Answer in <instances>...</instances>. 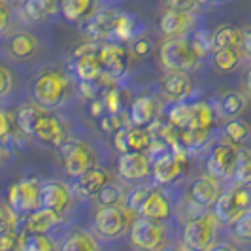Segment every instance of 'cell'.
I'll list each match as a JSON object with an SVG mask.
<instances>
[{
	"instance_id": "cell-1",
	"label": "cell",
	"mask_w": 251,
	"mask_h": 251,
	"mask_svg": "<svg viewBox=\"0 0 251 251\" xmlns=\"http://www.w3.org/2000/svg\"><path fill=\"white\" fill-rule=\"evenodd\" d=\"M161 63L166 70L172 72H191L201 63L202 50L199 40L191 42L185 36L168 38L161 46Z\"/></svg>"
},
{
	"instance_id": "cell-2",
	"label": "cell",
	"mask_w": 251,
	"mask_h": 251,
	"mask_svg": "<svg viewBox=\"0 0 251 251\" xmlns=\"http://www.w3.org/2000/svg\"><path fill=\"white\" fill-rule=\"evenodd\" d=\"M217 232V217L212 214L197 215L183 226V246L191 251H208Z\"/></svg>"
},
{
	"instance_id": "cell-3",
	"label": "cell",
	"mask_w": 251,
	"mask_h": 251,
	"mask_svg": "<svg viewBox=\"0 0 251 251\" xmlns=\"http://www.w3.org/2000/svg\"><path fill=\"white\" fill-rule=\"evenodd\" d=\"M251 210V191L244 187H234L221 197L214 204V215L226 225H234L242 215Z\"/></svg>"
},
{
	"instance_id": "cell-4",
	"label": "cell",
	"mask_w": 251,
	"mask_h": 251,
	"mask_svg": "<svg viewBox=\"0 0 251 251\" xmlns=\"http://www.w3.org/2000/svg\"><path fill=\"white\" fill-rule=\"evenodd\" d=\"M68 91V81L61 72H44L36 79L34 83V102L40 106L48 108H55L64 100Z\"/></svg>"
},
{
	"instance_id": "cell-5",
	"label": "cell",
	"mask_w": 251,
	"mask_h": 251,
	"mask_svg": "<svg viewBox=\"0 0 251 251\" xmlns=\"http://www.w3.org/2000/svg\"><path fill=\"white\" fill-rule=\"evenodd\" d=\"M132 223L134 221L130 217V210H125L121 206L100 208L95 217L97 232L104 238H119L121 234H125L128 226H132Z\"/></svg>"
},
{
	"instance_id": "cell-6",
	"label": "cell",
	"mask_w": 251,
	"mask_h": 251,
	"mask_svg": "<svg viewBox=\"0 0 251 251\" xmlns=\"http://www.w3.org/2000/svg\"><path fill=\"white\" fill-rule=\"evenodd\" d=\"M238 148L232 142H223L217 144L212 153L208 155L206 161V172L208 176L215 179H226V177L234 176V168L238 161Z\"/></svg>"
},
{
	"instance_id": "cell-7",
	"label": "cell",
	"mask_w": 251,
	"mask_h": 251,
	"mask_svg": "<svg viewBox=\"0 0 251 251\" xmlns=\"http://www.w3.org/2000/svg\"><path fill=\"white\" fill-rule=\"evenodd\" d=\"M61 159L66 174L72 177L83 176L91 168H95V155L83 142H68L61 148Z\"/></svg>"
},
{
	"instance_id": "cell-8",
	"label": "cell",
	"mask_w": 251,
	"mask_h": 251,
	"mask_svg": "<svg viewBox=\"0 0 251 251\" xmlns=\"http://www.w3.org/2000/svg\"><path fill=\"white\" fill-rule=\"evenodd\" d=\"M130 242L140 251H159L164 242V228L159 221L138 217L130 226Z\"/></svg>"
},
{
	"instance_id": "cell-9",
	"label": "cell",
	"mask_w": 251,
	"mask_h": 251,
	"mask_svg": "<svg viewBox=\"0 0 251 251\" xmlns=\"http://www.w3.org/2000/svg\"><path fill=\"white\" fill-rule=\"evenodd\" d=\"M40 191L42 185L38 179H21L8 191V204L17 214H30L40 208Z\"/></svg>"
},
{
	"instance_id": "cell-10",
	"label": "cell",
	"mask_w": 251,
	"mask_h": 251,
	"mask_svg": "<svg viewBox=\"0 0 251 251\" xmlns=\"http://www.w3.org/2000/svg\"><path fill=\"white\" fill-rule=\"evenodd\" d=\"M95 44H85L74 53V72L83 83L97 81L102 74V61Z\"/></svg>"
},
{
	"instance_id": "cell-11",
	"label": "cell",
	"mask_w": 251,
	"mask_h": 251,
	"mask_svg": "<svg viewBox=\"0 0 251 251\" xmlns=\"http://www.w3.org/2000/svg\"><path fill=\"white\" fill-rule=\"evenodd\" d=\"M197 23V15L185 8H172L161 15V30L168 38H181Z\"/></svg>"
},
{
	"instance_id": "cell-12",
	"label": "cell",
	"mask_w": 251,
	"mask_h": 251,
	"mask_svg": "<svg viewBox=\"0 0 251 251\" xmlns=\"http://www.w3.org/2000/svg\"><path fill=\"white\" fill-rule=\"evenodd\" d=\"M70 201H72V195H70L68 187L61 181H48L42 185L40 208H46V210H51V212L61 215L68 210Z\"/></svg>"
},
{
	"instance_id": "cell-13",
	"label": "cell",
	"mask_w": 251,
	"mask_h": 251,
	"mask_svg": "<svg viewBox=\"0 0 251 251\" xmlns=\"http://www.w3.org/2000/svg\"><path fill=\"white\" fill-rule=\"evenodd\" d=\"M117 170H119V176L126 181H138V179H144L150 174V159L142 151L121 153L119 163H117Z\"/></svg>"
},
{
	"instance_id": "cell-14",
	"label": "cell",
	"mask_w": 251,
	"mask_h": 251,
	"mask_svg": "<svg viewBox=\"0 0 251 251\" xmlns=\"http://www.w3.org/2000/svg\"><path fill=\"white\" fill-rule=\"evenodd\" d=\"M115 150L119 153H130V151H144L151 146L150 132L144 126H132V128H119L115 132Z\"/></svg>"
},
{
	"instance_id": "cell-15",
	"label": "cell",
	"mask_w": 251,
	"mask_h": 251,
	"mask_svg": "<svg viewBox=\"0 0 251 251\" xmlns=\"http://www.w3.org/2000/svg\"><path fill=\"white\" fill-rule=\"evenodd\" d=\"M189 195H191V201L195 202L197 206L212 208L217 202V199L221 197V189H219V183H217L215 177L204 176L193 181V185L189 189Z\"/></svg>"
},
{
	"instance_id": "cell-16",
	"label": "cell",
	"mask_w": 251,
	"mask_h": 251,
	"mask_svg": "<svg viewBox=\"0 0 251 251\" xmlns=\"http://www.w3.org/2000/svg\"><path fill=\"white\" fill-rule=\"evenodd\" d=\"M34 138L50 148H63L64 146V126L61 125V121L53 115H44L42 121L38 123L34 128Z\"/></svg>"
},
{
	"instance_id": "cell-17",
	"label": "cell",
	"mask_w": 251,
	"mask_h": 251,
	"mask_svg": "<svg viewBox=\"0 0 251 251\" xmlns=\"http://www.w3.org/2000/svg\"><path fill=\"white\" fill-rule=\"evenodd\" d=\"M161 87H163V93L166 95V99L177 102L185 100L191 95L193 83L189 79L187 72H172V70H168L163 79H161Z\"/></svg>"
},
{
	"instance_id": "cell-18",
	"label": "cell",
	"mask_w": 251,
	"mask_h": 251,
	"mask_svg": "<svg viewBox=\"0 0 251 251\" xmlns=\"http://www.w3.org/2000/svg\"><path fill=\"white\" fill-rule=\"evenodd\" d=\"M119 15H121V13L112 12V10H102V12L91 15L87 26H85V32H87L91 38H95V40L108 38L110 34L115 32Z\"/></svg>"
},
{
	"instance_id": "cell-19",
	"label": "cell",
	"mask_w": 251,
	"mask_h": 251,
	"mask_svg": "<svg viewBox=\"0 0 251 251\" xmlns=\"http://www.w3.org/2000/svg\"><path fill=\"white\" fill-rule=\"evenodd\" d=\"M100 55L102 66L106 68L108 74L119 75L126 70V63H128V57H126V51L117 46V44H104L99 50Z\"/></svg>"
},
{
	"instance_id": "cell-20",
	"label": "cell",
	"mask_w": 251,
	"mask_h": 251,
	"mask_svg": "<svg viewBox=\"0 0 251 251\" xmlns=\"http://www.w3.org/2000/svg\"><path fill=\"white\" fill-rule=\"evenodd\" d=\"M108 183H110V181H108V174H106L102 168H91L83 176L75 177L74 187L81 197L91 199V197H97Z\"/></svg>"
},
{
	"instance_id": "cell-21",
	"label": "cell",
	"mask_w": 251,
	"mask_h": 251,
	"mask_svg": "<svg viewBox=\"0 0 251 251\" xmlns=\"http://www.w3.org/2000/svg\"><path fill=\"white\" fill-rule=\"evenodd\" d=\"M181 172V161L177 159L176 155H170L164 151L161 157L155 159L153 163V177L157 183L166 185V183H172Z\"/></svg>"
},
{
	"instance_id": "cell-22",
	"label": "cell",
	"mask_w": 251,
	"mask_h": 251,
	"mask_svg": "<svg viewBox=\"0 0 251 251\" xmlns=\"http://www.w3.org/2000/svg\"><path fill=\"white\" fill-rule=\"evenodd\" d=\"M138 214L142 217H146V219L161 223L164 219H168V215H170V202L161 191H151L150 197L142 204Z\"/></svg>"
},
{
	"instance_id": "cell-23",
	"label": "cell",
	"mask_w": 251,
	"mask_h": 251,
	"mask_svg": "<svg viewBox=\"0 0 251 251\" xmlns=\"http://www.w3.org/2000/svg\"><path fill=\"white\" fill-rule=\"evenodd\" d=\"M159 113V106L151 97H140L130 106V123L134 126H148L155 121Z\"/></svg>"
},
{
	"instance_id": "cell-24",
	"label": "cell",
	"mask_w": 251,
	"mask_h": 251,
	"mask_svg": "<svg viewBox=\"0 0 251 251\" xmlns=\"http://www.w3.org/2000/svg\"><path fill=\"white\" fill-rule=\"evenodd\" d=\"M59 214L46 210V208H38L34 212H30L25 221L26 234H46L50 228L57 225Z\"/></svg>"
},
{
	"instance_id": "cell-25",
	"label": "cell",
	"mask_w": 251,
	"mask_h": 251,
	"mask_svg": "<svg viewBox=\"0 0 251 251\" xmlns=\"http://www.w3.org/2000/svg\"><path fill=\"white\" fill-rule=\"evenodd\" d=\"M95 0H61V13L68 23H81L93 15Z\"/></svg>"
},
{
	"instance_id": "cell-26",
	"label": "cell",
	"mask_w": 251,
	"mask_h": 251,
	"mask_svg": "<svg viewBox=\"0 0 251 251\" xmlns=\"http://www.w3.org/2000/svg\"><path fill=\"white\" fill-rule=\"evenodd\" d=\"M46 115V108L40 106L38 102L32 104H25L19 108L17 112V123H19V130L25 134H34V128L38 126V123L42 121V117Z\"/></svg>"
},
{
	"instance_id": "cell-27",
	"label": "cell",
	"mask_w": 251,
	"mask_h": 251,
	"mask_svg": "<svg viewBox=\"0 0 251 251\" xmlns=\"http://www.w3.org/2000/svg\"><path fill=\"white\" fill-rule=\"evenodd\" d=\"M215 50H223V48H230V50H240L244 44V30L238 26L232 25H223L219 26L214 32L212 38Z\"/></svg>"
},
{
	"instance_id": "cell-28",
	"label": "cell",
	"mask_w": 251,
	"mask_h": 251,
	"mask_svg": "<svg viewBox=\"0 0 251 251\" xmlns=\"http://www.w3.org/2000/svg\"><path fill=\"white\" fill-rule=\"evenodd\" d=\"M212 125H214V113L210 110V106L204 102L191 104V117H189V125L185 130L187 132H208V128Z\"/></svg>"
},
{
	"instance_id": "cell-29",
	"label": "cell",
	"mask_w": 251,
	"mask_h": 251,
	"mask_svg": "<svg viewBox=\"0 0 251 251\" xmlns=\"http://www.w3.org/2000/svg\"><path fill=\"white\" fill-rule=\"evenodd\" d=\"M21 12L28 21H44L50 15L57 12L59 8V0H26L25 4H21Z\"/></svg>"
},
{
	"instance_id": "cell-30",
	"label": "cell",
	"mask_w": 251,
	"mask_h": 251,
	"mask_svg": "<svg viewBox=\"0 0 251 251\" xmlns=\"http://www.w3.org/2000/svg\"><path fill=\"white\" fill-rule=\"evenodd\" d=\"M38 51V40L34 34L28 32H19L13 34L10 40V53L15 59H30Z\"/></svg>"
},
{
	"instance_id": "cell-31",
	"label": "cell",
	"mask_w": 251,
	"mask_h": 251,
	"mask_svg": "<svg viewBox=\"0 0 251 251\" xmlns=\"http://www.w3.org/2000/svg\"><path fill=\"white\" fill-rule=\"evenodd\" d=\"M61 251H99V246L89 232L75 230L64 238L61 244Z\"/></svg>"
},
{
	"instance_id": "cell-32",
	"label": "cell",
	"mask_w": 251,
	"mask_h": 251,
	"mask_svg": "<svg viewBox=\"0 0 251 251\" xmlns=\"http://www.w3.org/2000/svg\"><path fill=\"white\" fill-rule=\"evenodd\" d=\"M234 179L242 187H250L251 185V151L240 150L236 168H234Z\"/></svg>"
},
{
	"instance_id": "cell-33",
	"label": "cell",
	"mask_w": 251,
	"mask_h": 251,
	"mask_svg": "<svg viewBox=\"0 0 251 251\" xmlns=\"http://www.w3.org/2000/svg\"><path fill=\"white\" fill-rule=\"evenodd\" d=\"M214 64L219 72H232V70L240 64L238 50H230V48L215 50L214 51Z\"/></svg>"
},
{
	"instance_id": "cell-34",
	"label": "cell",
	"mask_w": 251,
	"mask_h": 251,
	"mask_svg": "<svg viewBox=\"0 0 251 251\" xmlns=\"http://www.w3.org/2000/svg\"><path fill=\"white\" fill-rule=\"evenodd\" d=\"M21 251H55V246L46 234H26L21 238Z\"/></svg>"
},
{
	"instance_id": "cell-35",
	"label": "cell",
	"mask_w": 251,
	"mask_h": 251,
	"mask_svg": "<svg viewBox=\"0 0 251 251\" xmlns=\"http://www.w3.org/2000/svg\"><path fill=\"white\" fill-rule=\"evenodd\" d=\"M221 108H223V113L228 117H238L246 108V99L240 93H234V91L226 93L221 99Z\"/></svg>"
},
{
	"instance_id": "cell-36",
	"label": "cell",
	"mask_w": 251,
	"mask_h": 251,
	"mask_svg": "<svg viewBox=\"0 0 251 251\" xmlns=\"http://www.w3.org/2000/svg\"><path fill=\"white\" fill-rule=\"evenodd\" d=\"M248 134H250V125L246 121L232 119V121H228L225 125V136L228 138V142H232L236 146L248 138Z\"/></svg>"
},
{
	"instance_id": "cell-37",
	"label": "cell",
	"mask_w": 251,
	"mask_h": 251,
	"mask_svg": "<svg viewBox=\"0 0 251 251\" xmlns=\"http://www.w3.org/2000/svg\"><path fill=\"white\" fill-rule=\"evenodd\" d=\"M95 199H97L99 206H102V208H108V206H119V202H121V191L115 187L113 183H108V185L102 189Z\"/></svg>"
},
{
	"instance_id": "cell-38",
	"label": "cell",
	"mask_w": 251,
	"mask_h": 251,
	"mask_svg": "<svg viewBox=\"0 0 251 251\" xmlns=\"http://www.w3.org/2000/svg\"><path fill=\"white\" fill-rule=\"evenodd\" d=\"M134 30H136V19L130 13H121L113 34L117 38H121V40H128L134 34Z\"/></svg>"
},
{
	"instance_id": "cell-39",
	"label": "cell",
	"mask_w": 251,
	"mask_h": 251,
	"mask_svg": "<svg viewBox=\"0 0 251 251\" xmlns=\"http://www.w3.org/2000/svg\"><path fill=\"white\" fill-rule=\"evenodd\" d=\"M21 238L17 234V228L12 230H0V251H21Z\"/></svg>"
},
{
	"instance_id": "cell-40",
	"label": "cell",
	"mask_w": 251,
	"mask_h": 251,
	"mask_svg": "<svg viewBox=\"0 0 251 251\" xmlns=\"http://www.w3.org/2000/svg\"><path fill=\"white\" fill-rule=\"evenodd\" d=\"M17 219H19V214L13 210L12 206L8 202L2 204V208H0V230L17 228Z\"/></svg>"
},
{
	"instance_id": "cell-41",
	"label": "cell",
	"mask_w": 251,
	"mask_h": 251,
	"mask_svg": "<svg viewBox=\"0 0 251 251\" xmlns=\"http://www.w3.org/2000/svg\"><path fill=\"white\" fill-rule=\"evenodd\" d=\"M15 128H19V123H17V113H10L4 112L0 115V134H2V140L10 138L12 134H15Z\"/></svg>"
},
{
	"instance_id": "cell-42",
	"label": "cell",
	"mask_w": 251,
	"mask_h": 251,
	"mask_svg": "<svg viewBox=\"0 0 251 251\" xmlns=\"http://www.w3.org/2000/svg\"><path fill=\"white\" fill-rule=\"evenodd\" d=\"M150 193L151 191L148 187L132 189V191L128 193V197H126V206H128V210H130V212H140L142 204H144L146 199L150 197Z\"/></svg>"
},
{
	"instance_id": "cell-43",
	"label": "cell",
	"mask_w": 251,
	"mask_h": 251,
	"mask_svg": "<svg viewBox=\"0 0 251 251\" xmlns=\"http://www.w3.org/2000/svg\"><path fill=\"white\" fill-rule=\"evenodd\" d=\"M234 234L244 242H251V210L240 217L238 221L232 225Z\"/></svg>"
},
{
	"instance_id": "cell-44",
	"label": "cell",
	"mask_w": 251,
	"mask_h": 251,
	"mask_svg": "<svg viewBox=\"0 0 251 251\" xmlns=\"http://www.w3.org/2000/svg\"><path fill=\"white\" fill-rule=\"evenodd\" d=\"M13 87V77H12V72H10V68H6V66H2L0 68V97H6Z\"/></svg>"
},
{
	"instance_id": "cell-45",
	"label": "cell",
	"mask_w": 251,
	"mask_h": 251,
	"mask_svg": "<svg viewBox=\"0 0 251 251\" xmlns=\"http://www.w3.org/2000/svg\"><path fill=\"white\" fill-rule=\"evenodd\" d=\"M8 25H10V2L2 0L0 2V30L6 32Z\"/></svg>"
},
{
	"instance_id": "cell-46",
	"label": "cell",
	"mask_w": 251,
	"mask_h": 251,
	"mask_svg": "<svg viewBox=\"0 0 251 251\" xmlns=\"http://www.w3.org/2000/svg\"><path fill=\"white\" fill-rule=\"evenodd\" d=\"M242 51L251 57V26H248L246 30H244V44H242Z\"/></svg>"
},
{
	"instance_id": "cell-47",
	"label": "cell",
	"mask_w": 251,
	"mask_h": 251,
	"mask_svg": "<svg viewBox=\"0 0 251 251\" xmlns=\"http://www.w3.org/2000/svg\"><path fill=\"white\" fill-rule=\"evenodd\" d=\"M208 251H236V248L232 246V244H226V242H223V244H217V246H212Z\"/></svg>"
},
{
	"instance_id": "cell-48",
	"label": "cell",
	"mask_w": 251,
	"mask_h": 251,
	"mask_svg": "<svg viewBox=\"0 0 251 251\" xmlns=\"http://www.w3.org/2000/svg\"><path fill=\"white\" fill-rule=\"evenodd\" d=\"M136 53L144 57V55L148 53V42H144V40H142V42H136Z\"/></svg>"
},
{
	"instance_id": "cell-49",
	"label": "cell",
	"mask_w": 251,
	"mask_h": 251,
	"mask_svg": "<svg viewBox=\"0 0 251 251\" xmlns=\"http://www.w3.org/2000/svg\"><path fill=\"white\" fill-rule=\"evenodd\" d=\"M246 89L251 93V68L248 70V74H246Z\"/></svg>"
},
{
	"instance_id": "cell-50",
	"label": "cell",
	"mask_w": 251,
	"mask_h": 251,
	"mask_svg": "<svg viewBox=\"0 0 251 251\" xmlns=\"http://www.w3.org/2000/svg\"><path fill=\"white\" fill-rule=\"evenodd\" d=\"M10 4H25L26 0H8Z\"/></svg>"
},
{
	"instance_id": "cell-51",
	"label": "cell",
	"mask_w": 251,
	"mask_h": 251,
	"mask_svg": "<svg viewBox=\"0 0 251 251\" xmlns=\"http://www.w3.org/2000/svg\"><path fill=\"white\" fill-rule=\"evenodd\" d=\"M161 251H185V250H181V248H166V250H161Z\"/></svg>"
}]
</instances>
